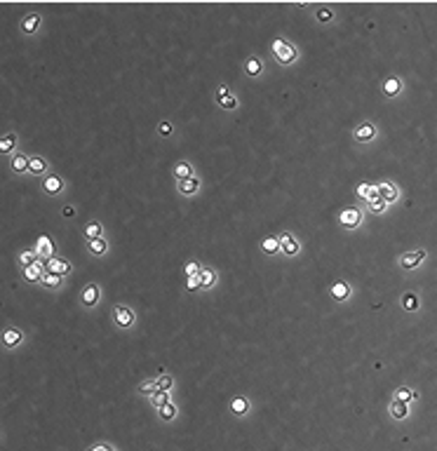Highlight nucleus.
<instances>
[{
	"label": "nucleus",
	"instance_id": "nucleus-17",
	"mask_svg": "<svg viewBox=\"0 0 437 451\" xmlns=\"http://www.w3.org/2000/svg\"><path fill=\"white\" fill-rule=\"evenodd\" d=\"M400 92H402V80L397 78V75L385 78V80H383V94H385V97H390V99H393V97H397Z\"/></svg>",
	"mask_w": 437,
	"mask_h": 451
},
{
	"label": "nucleus",
	"instance_id": "nucleus-18",
	"mask_svg": "<svg viewBox=\"0 0 437 451\" xmlns=\"http://www.w3.org/2000/svg\"><path fill=\"white\" fill-rule=\"evenodd\" d=\"M9 167L14 174H26L28 171V155L26 153H17L12 160H9Z\"/></svg>",
	"mask_w": 437,
	"mask_h": 451
},
{
	"label": "nucleus",
	"instance_id": "nucleus-42",
	"mask_svg": "<svg viewBox=\"0 0 437 451\" xmlns=\"http://www.w3.org/2000/svg\"><path fill=\"white\" fill-rule=\"evenodd\" d=\"M141 393H155V381H143L141 386H139Z\"/></svg>",
	"mask_w": 437,
	"mask_h": 451
},
{
	"label": "nucleus",
	"instance_id": "nucleus-2",
	"mask_svg": "<svg viewBox=\"0 0 437 451\" xmlns=\"http://www.w3.org/2000/svg\"><path fill=\"white\" fill-rule=\"evenodd\" d=\"M134 320H136V315H134L132 308H127V306H116V308H113V322H116L118 327L127 329V327L134 325Z\"/></svg>",
	"mask_w": 437,
	"mask_h": 451
},
{
	"label": "nucleus",
	"instance_id": "nucleus-32",
	"mask_svg": "<svg viewBox=\"0 0 437 451\" xmlns=\"http://www.w3.org/2000/svg\"><path fill=\"white\" fill-rule=\"evenodd\" d=\"M261 249L266 254H277L280 252V242H277V237H266L263 242H261Z\"/></svg>",
	"mask_w": 437,
	"mask_h": 451
},
{
	"label": "nucleus",
	"instance_id": "nucleus-47",
	"mask_svg": "<svg viewBox=\"0 0 437 451\" xmlns=\"http://www.w3.org/2000/svg\"><path fill=\"white\" fill-rule=\"evenodd\" d=\"M226 94H231V90H228V87H219V90H216V101L221 99V97H226Z\"/></svg>",
	"mask_w": 437,
	"mask_h": 451
},
{
	"label": "nucleus",
	"instance_id": "nucleus-24",
	"mask_svg": "<svg viewBox=\"0 0 437 451\" xmlns=\"http://www.w3.org/2000/svg\"><path fill=\"white\" fill-rule=\"evenodd\" d=\"M388 411H390V416H393V418L402 421V418H407V416H409V406L404 404V402H397V399H393V402H390V406H388Z\"/></svg>",
	"mask_w": 437,
	"mask_h": 451
},
{
	"label": "nucleus",
	"instance_id": "nucleus-39",
	"mask_svg": "<svg viewBox=\"0 0 437 451\" xmlns=\"http://www.w3.org/2000/svg\"><path fill=\"white\" fill-rule=\"evenodd\" d=\"M186 289H188V291H197V289H202V284H200V278H197V275H193V278H188Z\"/></svg>",
	"mask_w": 437,
	"mask_h": 451
},
{
	"label": "nucleus",
	"instance_id": "nucleus-38",
	"mask_svg": "<svg viewBox=\"0 0 437 451\" xmlns=\"http://www.w3.org/2000/svg\"><path fill=\"white\" fill-rule=\"evenodd\" d=\"M151 399H153V404H155V406H162L165 402H170L167 393H160V390H155V393L151 395Z\"/></svg>",
	"mask_w": 437,
	"mask_h": 451
},
{
	"label": "nucleus",
	"instance_id": "nucleus-29",
	"mask_svg": "<svg viewBox=\"0 0 437 451\" xmlns=\"http://www.w3.org/2000/svg\"><path fill=\"white\" fill-rule=\"evenodd\" d=\"M419 306H421V301H419V296H416V294H404V296H402V308H404V310H409V313H414V310H419Z\"/></svg>",
	"mask_w": 437,
	"mask_h": 451
},
{
	"label": "nucleus",
	"instance_id": "nucleus-21",
	"mask_svg": "<svg viewBox=\"0 0 437 451\" xmlns=\"http://www.w3.org/2000/svg\"><path fill=\"white\" fill-rule=\"evenodd\" d=\"M197 278H200L202 289H209V287H214V284H216V271H214V268H200Z\"/></svg>",
	"mask_w": 437,
	"mask_h": 451
},
{
	"label": "nucleus",
	"instance_id": "nucleus-8",
	"mask_svg": "<svg viewBox=\"0 0 437 451\" xmlns=\"http://www.w3.org/2000/svg\"><path fill=\"white\" fill-rule=\"evenodd\" d=\"M423 259H426V252H423V249H416V252H409V254H404V256H400V266L404 268V271H411V268H416Z\"/></svg>",
	"mask_w": 437,
	"mask_h": 451
},
{
	"label": "nucleus",
	"instance_id": "nucleus-36",
	"mask_svg": "<svg viewBox=\"0 0 437 451\" xmlns=\"http://www.w3.org/2000/svg\"><path fill=\"white\" fill-rule=\"evenodd\" d=\"M331 19H334V12H331V7H320V9H317V21H322V24H329Z\"/></svg>",
	"mask_w": 437,
	"mask_h": 451
},
{
	"label": "nucleus",
	"instance_id": "nucleus-19",
	"mask_svg": "<svg viewBox=\"0 0 437 451\" xmlns=\"http://www.w3.org/2000/svg\"><path fill=\"white\" fill-rule=\"evenodd\" d=\"M331 296L336 298V301H346V298L350 296V284L348 282H343V280H339V282H334L331 284Z\"/></svg>",
	"mask_w": 437,
	"mask_h": 451
},
{
	"label": "nucleus",
	"instance_id": "nucleus-31",
	"mask_svg": "<svg viewBox=\"0 0 437 451\" xmlns=\"http://www.w3.org/2000/svg\"><path fill=\"white\" fill-rule=\"evenodd\" d=\"M416 393H414V390H409V388H400L397 390V393H395V399H397V402H404V404H409L411 399H416Z\"/></svg>",
	"mask_w": 437,
	"mask_h": 451
},
{
	"label": "nucleus",
	"instance_id": "nucleus-44",
	"mask_svg": "<svg viewBox=\"0 0 437 451\" xmlns=\"http://www.w3.org/2000/svg\"><path fill=\"white\" fill-rule=\"evenodd\" d=\"M367 193H369V183H360V186H357V198L365 200Z\"/></svg>",
	"mask_w": 437,
	"mask_h": 451
},
{
	"label": "nucleus",
	"instance_id": "nucleus-20",
	"mask_svg": "<svg viewBox=\"0 0 437 451\" xmlns=\"http://www.w3.org/2000/svg\"><path fill=\"white\" fill-rule=\"evenodd\" d=\"M174 176H177V181L190 179V176H195V169H193V165H190V163L181 160V163L174 165Z\"/></svg>",
	"mask_w": 437,
	"mask_h": 451
},
{
	"label": "nucleus",
	"instance_id": "nucleus-30",
	"mask_svg": "<svg viewBox=\"0 0 437 451\" xmlns=\"http://www.w3.org/2000/svg\"><path fill=\"white\" fill-rule=\"evenodd\" d=\"M280 249L287 254V256H296L299 254V249H301V244H299V240H294V237H289L285 244H280Z\"/></svg>",
	"mask_w": 437,
	"mask_h": 451
},
{
	"label": "nucleus",
	"instance_id": "nucleus-23",
	"mask_svg": "<svg viewBox=\"0 0 437 451\" xmlns=\"http://www.w3.org/2000/svg\"><path fill=\"white\" fill-rule=\"evenodd\" d=\"M231 411L235 416H245L250 411V399L247 397H233L231 399Z\"/></svg>",
	"mask_w": 437,
	"mask_h": 451
},
{
	"label": "nucleus",
	"instance_id": "nucleus-46",
	"mask_svg": "<svg viewBox=\"0 0 437 451\" xmlns=\"http://www.w3.org/2000/svg\"><path fill=\"white\" fill-rule=\"evenodd\" d=\"M87 451H113L108 444H94V447H89Z\"/></svg>",
	"mask_w": 437,
	"mask_h": 451
},
{
	"label": "nucleus",
	"instance_id": "nucleus-11",
	"mask_svg": "<svg viewBox=\"0 0 437 451\" xmlns=\"http://www.w3.org/2000/svg\"><path fill=\"white\" fill-rule=\"evenodd\" d=\"M21 341H24V332H19V329H14V327H7V329L2 332V343H5V348H17Z\"/></svg>",
	"mask_w": 437,
	"mask_h": 451
},
{
	"label": "nucleus",
	"instance_id": "nucleus-14",
	"mask_svg": "<svg viewBox=\"0 0 437 451\" xmlns=\"http://www.w3.org/2000/svg\"><path fill=\"white\" fill-rule=\"evenodd\" d=\"M45 171H47V160L40 158V155H28V174L43 176Z\"/></svg>",
	"mask_w": 437,
	"mask_h": 451
},
{
	"label": "nucleus",
	"instance_id": "nucleus-28",
	"mask_svg": "<svg viewBox=\"0 0 437 451\" xmlns=\"http://www.w3.org/2000/svg\"><path fill=\"white\" fill-rule=\"evenodd\" d=\"M158 414H160L162 421H174L177 418V406L172 404V402H165L162 406H158Z\"/></svg>",
	"mask_w": 437,
	"mask_h": 451
},
{
	"label": "nucleus",
	"instance_id": "nucleus-27",
	"mask_svg": "<svg viewBox=\"0 0 437 451\" xmlns=\"http://www.w3.org/2000/svg\"><path fill=\"white\" fill-rule=\"evenodd\" d=\"M85 237L87 240H97V237H101V233H104V226L99 224V221H89L87 226H85Z\"/></svg>",
	"mask_w": 437,
	"mask_h": 451
},
{
	"label": "nucleus",
	"instance_id": "nucleus-33",
	"mask_svg": "<svg viewBox=\"0 0 437 451\" xmlns=\"http://www.w3.org/2000/svg\"><path fill=\"white\" fill-rule=\"evenodd\" d=\"M172 386H174V379H172V376H160V379H155V390H160V393H170Z\"/></svg>",
	"mask_w": 437,
	"mask_h": 451
},
{
	"label": "nucleus",
	"instance_id": "nucleus-34",
	"mask_svg": "<svg viewBox=\"0 0 437 451\" xmlns=\"http://www.w3.org/2000/svg\"><path fill=\"white\" fill-rule=\"evenodd\" d=\"M36 252H33V249H26V252H21L19 254V263H21V266H31V263H36Z\"/></svg>",
	"mask_w": 437,
	"mask_h": 451
},
{
	"label": "nucleus",
	"instance_id": "nucleus-13",
	"mask_svg": "<svg viewBox=\"0 0 437 451\" xmlns=\"http://www.w3.org/2000/svg\"><path fill=\"white\" fill-rule=\"evenodd\" d=\"M353 136H355V141H372V139L376 136V127L372 125V122H362V125L355 127Z\"/></svg>",
	"mask_w": 437,
	"mask_h": 451
},
{
	"label": "nucleus",
	"instance_id": "nucleus-3",
	"mask_svg": "<svg viewBox=\"0 0 437 451\" xmlns=\"http://www.w3.org/2000/svg\"><path fill=\"white\" fill-rule=\"evenodd\" d=\"M45 271L54 273V275H59V278H63V275H68V273H71V263L66 261L63 256H52V259H47V261H45Z\"/></svg>",
	"mask_w": 437,
	"mask_h": 451
},
{
	"label": "nucleus",
	"instance_id": "nucleus-43",
	"mask_svg": "<svg viewBox=\"0 0 437 451\" xmlns=\"http://www.w3.org/2000/svg\"><path fill=\"white\" fill-rule=\"evenodd\" d=\"M367 202H374V200H381L378 198V188H376V186H369V193H367Z\"/></svg>",
	"mask_w": 437,
	"mask_h": 451
},
{
	"label": "nucleus",
	"instance_id": "nucleus-25",
	"mask_svg": "<svg viewBox=\"0 0 437 451\" xmlns=\"http://www.w3.org/2000/svg\"><path fill=\"white\" fill-rule=\"evenodd\" d=\"M87 249L89 254H94V256H104L108 252V242L104 237H97V240H87Z\"/></svg>",
	"mask_w": 437,
	"mask_h": 451
},
{
	"label": "nucleus",
	"instance_id": "nucleus-5",
	"mask_svg": "<svg viewBox=\"0 0 437 451\" xmlns=\"http://www.w3.org/2000/svg\"><path fill=\"white\" fill-rule=\"evenodd\" d=\"M339 221L341 226H346V228H357V226L362 224V212L360 209H343L339 214Z\"/></svg>",
	"mask_w": 437,
	"mask_h": 451
},
{
	"label": "nucleus",
	"instance_id": "nucleus-10",
	"mask_svg": "<svg viewBox=\"0 0 437 451\" xmlns=\"http://www.w3.org/2000/svg\"><path fill=\"white\" fill-rule=\"evenodd\" d=\"M40 21H43V17H40V14H36V12L26 14V17L21 19V33H26V36H33L38 28H40Z\"/></svg>",
	"mask_w": 437,
	"mask_h": 451
},
{
	"label": "nucleus",
	"instance_id": "nucleus-9",
	"mask_svg": "<svg viewBox=\"0 0 437 451\" xmlns=\"http://www.w3.org/2000/svg\"><path fill=\"white\" fill-rule=\"evenodd\" d=\"M43 271H45V263L40 261V259H36V263L24 266L21 275H24V280H28V282H40V275H43Z\"/></svg>",
	"mask_w": 437,
	"mask_h": 451
},
{
	"label": "nucleus",
	"instance_id": "nucleus-15",
	"mask_svg": "<svg viewBox=\"0 0 437 451\" xmlns=\"http://www.w3.org/2000/svg\"><path fill=\"white\" fill-rule=\"evenodd\" d=\"M177 188L181 195H195L197 190H200V179L197 176H190V179H181L177 183Z\"/></svg>",
	"mask_w": 437,
	"mask_h": 451
},
{
	"label": "nucleus",
	"instance_id": "nucleus-7",
	"mask_svg": "<svg viewBox=\"0 0 437 451\" xmlns=\"http://www.w3.org/2000/svg\"><path fill=\"white\" fill-rule=\"evenodd\" d=\"M33 252H36V256L40 259V261H43V259H45V261H47V259H52V256H54V244H52V240H50L47 235H43V237L38 240V247L33 249Z\"/></svg>",
	"mask_w": 437,
	"mask_h": 451
},
{
	"label": "nucleus",
	"instance_id": "nucleus-16",
	"mask_svg": "<svg viewBox=\"0 0 437 451\" xmlns=\"http://www.w3.org/2000/svg\"><path fill=\"white\" fill-rule=\"evenodd\" d=\"M17 144H19V139H17V134H14V132L2 134V136H0V155L12 153V151L17 148Z\"/></svg>",
	"mask_w": 437,
	"mask_h": 451
},
{
	"label": "nucleus",
	"instance_id": "nucleus-26",
	"mask_svg": "<svg viewBox=\"0 0 437 451\" xmlns=\"http://www.w3.org/2000/svg\"><path fill=\"white\" fill-rule=\"evenodd\" d=\"M261 71H263V63H261L259 56H250L245 61V73L247 75H261Z\"/></svg>",
	"mask_w": 437,
	"mask_h": 451
},
{
	"label": "nucleus",
	"instance_id": "nucleus-1",
	"mask_svg": "<svg viewBox=\"0 0 437 451\" xmlns=\"http://www.w3.org/2000/svg\"><path fill=\"white\" fill-rule=\"evenodd\" d=\"M273 55H275V59L280 63H294L296 61V50L292 43H287V40H273Z\"/></svg>",
	"mask_w": 437,
	"mask_h": 451
},
{
	"label": "nucleus",
	"instance_id": "nucleus-12",
	"mask_svg": "<svg viewBox=\"0 0 437 451\" xmlns=\"http://www.w3.org/2000/svg\"><path fill=\"white\" fill-rule=\"evenodd\" d=\"M378 188V198L383 200L385 205H390V202H395V200L400 198V190H397V186H393V183H381V186H376Z\"/></svg>",
	"mask_w": 437,
	"mask_h": 451
},
{
	"label": "nucleus",
	"instance_id": "nucleus-40",
	"mask_svg": "<svg viewBox=\"0 0 437 451\" xmlns=\"http://www.w3.org/2000/svg\"><path fill=\"white\" fill-rule=\"evenodd\" d=\"M172 132H174V127H172L170 122H160V127H158V134H160V136H172Z\"/></svg>",
	"mask_w": 437,
	"mask_h": 451
},
{
	"label": "nucleus",
	"instance_id": "nucleus-41",
	"mask_svg": "<svg viewBox=\"0 0 437 451\" xmlns=\"http://www.w3.org/2000/svg\"><path fill=\"white\" fill-rule=\"evenodd\" d=\"M200 273V266H197V261H188L186 263V275L188 278H193V275H197Z\"/></svg>",
	"mask_w": 437,
	"mask_h": 451
},
{
	"label": "nucleus",
	"instance_id": "nucleus-35",
	"mask_svg": "<svg viewBox=\"0 0 437 451\" xmlns=\"http://www.w3.org/2000/svg\"><path fill=\"white\" fill-rule=\"evenodd\" d=\"M219 106H221V109L233 111L235 106H238V99H235L233 94H226V97H221V99H219Z\"/></svg>",
	"mask_w": 437,
	"mask_h": 451
},
{
	"label": "nucleus",
	"instance_id": "nucleus-22",
	"mask_svg": "<svg viewBox=\"0 0 437 451\" xmlns=\"http://www.w3.org/2000/svg\"><path fill=\"white\" fill-rule=\"evenodd\" d=\"M40 284H43V287H47V289H59L63 284V278L54 275V273L43 271V275H40Z\"/></svg>",
	"mask_w": 437,
	"mask_h": 451
},
{
	"label": "nucleus",
	"instance_id": "nucleus-4",
	"mask_svg": "<svg viewBox=\"0 0 437 451\" xmlns=\"http://www.w3.org/2000/svg\"><path fill=\"white\" fill-rule=\"evenodd\" d=\"M99 298H101V289H99V284H87L80 294V303L85 308H94L99 303Z\"/></svg>",
	"mask_w": 437,
	"mask_h": 451
},
{
	"label": "nucleus",
	"instance_id": "nucleus-37",
	"mask_svg": "<svg viewBox=\"0 0 437 451\" xmlns=\"http://www.w3.org/2000/svg\"><path fill=\"white\" fill-rule=\"evenodd\" d=\"M367 207H369V212H374V214H383L388 205H385L383 200H374V202H367Z\"/></svg>",
	"mask_w": 437,
	"mask_h": 451
},
{
	"label": "nucleus",
	"instance_id": "nucleus-6",
	"mask_svg": "<svg viewBox=\"0 0 437 451\" xmlns=\"http://www.w3.org/2000/svg\"><path fill=\"white\" fill-rule=\"evenodd\" d=\"M43 190L47 195H59L63 190V179L62 176H57V174H47L43 179Z\"/></svg>",
	"mask_w": 437,
	"mask_h": 451
},
{
	"label": "nucleus",
	"instance_id": "nucleus-45",
	"mask_svg": "<svg viewBox=\"0 0 437 451\" xmlns=\"http://www.w3.org/2000/svg\"><path fill=\"white\" fill-rule=\"evenodd\" d=\"M62 214H63V217H66V219H71V217H75V209H73L71 205H66V207L62 209Z\"/></svg>",
	"mask_w": 437,
	"mask_h": 451
}]
</instances>
